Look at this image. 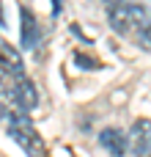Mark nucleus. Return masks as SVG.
I'll return each mask as SVG.
<instances>
[{
  "mask_svg": "<svg viewBox=\"0 0 151 157\" xmlns=\"http://www.w3.org/2000/svg\"><path fill=\"white\" fill-rule=\"evenodd\" d=\"M6 121H8V138L28 157H47V146H44L41 135L33 127V121H30L28 113H17V116H11Z\"/></svg>",
  "mask_w": 151,
  "mask_h": 157,
  "instance_id": "1",
  "label": "nucleus"
},
{
  "mask_svg": "<svg viewBox=\"0 0 151 157\" xmlns=\"http://www.w3.org/2000/svg\"><path fill=\"white\" fill-rule=\"evenodd\" d=\"M107 19H110V28L118 33V36H132L138 33L140 28H146L149 22V14L140 3H121L116 8H107Z\"/></svg>",
  "mask_w": 151,
  "mask_h": 157,
  "instance_id": "2",
  "label": "nucleus"
},
{
  "mask_svg": "<svg viewBox=\"0 0 151 157\" xmlns=\"http://www.w3.org/2000/svg\"><path fill=\"white\" fill-rule=\"evenodd\" d=\"M129 149L135 157H151V121L138 119L129 130Z\"/></svg>",
  "mask_w": 151,
  "mask_h": 157,
  "instance_id": "3",
  "label": "nucleus"
},
{
  "mask_svg": "<svg viewBox=\"0 0 151 157\" xmlns=\"http://www.w3.org/2000/svg\"><path fill=\"white\" fill-rule=\"evenodd\" d=\"M19 30H22V47L25 50H33L36 47V41L41 39V25H39V19L33 17V11L28 8V6H19Z\"/></svg>",
  "mask_w": 151,
  "mask_h": 157,
  "instance_id": "4",
  "label": "nucleus"
},
{
  "mask_svg": "<svg viewBox=\"0 0 151 157\" xmlns=\"http://www.w3.org/2000/svg\"><path fill=\"white\" fill-rule=\"evenodd\" d=\"M99 144H102L113 157H124L127 149H129V135H124V132L116 130V127H107V130L99 132Z\"/></svg>",
  "mask_w": 151,
  "mask_h": 157,
  "instance_id": "5",
  "label": "nucleus"
},
{
  "mask_svg": "<svg viewBox=\"0 0 151 157\" xmlns=\"http://www.w3.org/2000/svg\"><path fill=\"white\" fill-rule=\"evenodd\" d=\"M14 97H17V102H19V108L25 113L39 105V91L28 77H14Z\"/></svg>",
  "mask_w": 151,
  "mask_h": 157,
  "instance_id": "6",
  "label": "nucleus"
},
{
  "mask_svg": "<svg viewBox=\"0 0 151 157\" xmlns=\"http://www.w3.org/2000/svg\"><path fill=\"white\" fill-rule=\"evenodd\" d=\"M0 66H3L11 77H25V63H22L19 50H14V47L6 44V41H0Z\"/></svg>",
  "mask_w": 151,
  "mask_h": 157,
  "instance_id": "7",
  "label": "nucleus"
},
{
  "mask_svg": "<svg viewBox=\"0 0 151 157\" xmlns=\"http://www.w3.org/2000/svg\"><path fill=\"white\" fill-rule=\"evenodd\" d=\"M11 83H14V77H11V75H8V72H6V69L0 66V91H6V88H8Z\"/></svg>",
  "mask_w": 151,
  "mask_h": 157,
  "instance_id": "8",
  "label": "nucleus"
},
{
  "mask_svg": "<svg viewBox=\"0 0 151 157\" xmlns=\"http://www.w3.org/2000/svg\"><path fill=\"white\" fill-rule=\"evenodd\" d=\"M74 61H77L80 66H99L94 58H88V55H83V52H77V55H74Z\"/></svg>",
  "mask_w": 151,
  "mask_h": 157,
  "instance_id": "9",
  "label": "nucleus"
},
{
  "mask_svg": "<svg viewBox=\"0 0 151 157\" xmlns=\"http://www.w3.org/2000/svg\"><path fill=\"white\" fill-rule=\"evenodd\" d=\"M143 41H146V44L151 47V22L146 25V28H143Z\"/></svg>",
  "mask_w": 151,
  "mask_h": 157,
  "instance_id": "10",
  "label": "nucleus"
},
{
  "mask_svg": "<svg viewBox=\"0 0 151 157\" xmlns=\"http://www.w3.org/2000/svg\"><path fill=\"white\" fill-rule=\"evenodd\" d=\"M107 8H116V6H121V3H127V0H102Z\"/></svg>",
  "mask_w": 151,
  "mask_h": 157,
  "instance_id": "11",
  "label": "nucleus"
}]
</instances>
